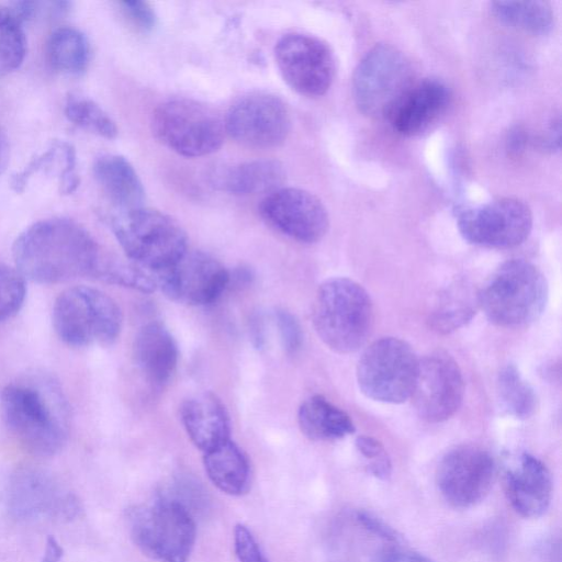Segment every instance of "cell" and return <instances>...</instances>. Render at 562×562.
Wrapping results in <instances>:
<instances>
[{"label":"cell","instance_id":"obj_1","mask_svg":"<svg viewBox=\"0 0 562 562\" xmlns=\"http://www.w3.org/2000/svg\"><path fill=\"white\" fill-rule=\"evenodd\" d=\"M12 254L15 269L43 284L99 278L108 257L83 226L66 217L30 225L14 240Z\"/></svg>","mask_w":562,"mask_h":562},{"label":"cell","instance_id":"obj_2","mask_svg":"<svg viewBox=\"0 0 562 562\" xmlns=\"http://www.w3.org/2000/svg\"><path fill=\"white\" fill-rule=\"evenodd\" d=\"M2 420L30 453L52 457L65 446L69 411L64 393L48 376H30L4 386L0 396Z\"/></svg>","mask_w":562,"mask_h":562},{"label":"cell","instance_id":"obj_3","mask_svg":"<svg viewBox=\"0 0 562 562\" xmlns=\"http://www.w3.org/2000/svg\"><path fill=\"white\" fill-rule=\"evenodd\" d=\"M313 325L319 339L333 351H357L366 344L373 325L369 293L348 278L324 281L316 292Z\"/></svg>","mask_w":562,"mask_h":562},{"label":"cell","instance_id":"obj_4","mask_svg":"<svg viewBox=\"0 0 562 562\" xmlns=\"http://www.w3.org/2000/svg\"><path fill=\"white\" fill-rule=\"evenodd\" d=\"M109 223L128 260L151 273L170 267L188 250L186 232L161 211L146 206L121 211Z\"/></svg>","mask_w":562,"mask_h":562},{"label":"cell","instance_id":"obj_5","mask_svg":"<svg viewBox=\"0 0 562 562\" xmlns=\"http://www.w3.org/2000/svg\"><path fill=\"white\" fill-rule=\"evenodd\" d=\"M548 300L542 272L522 259L501 265L479 292L480 307L501 327H520L540 317Z\"/></svg>","mask_w":562,"mask_h":562},{"label":"cell","instance_id":"obj_6","mask_svg":"<svg viewBox=\"0 0 562 562\" xmlns=\"http://www.w3.org/2000/svg\"><path fill=\"white\" fill-rule=\"evenodd\" d=\"M53 327L58 338L71 347L110 345L120 335L123 316L117 303L101 290L77 285L55 300Z\"/></svg>","mask_w":562,"mask_h":562},{"label":"cell","instance_id":"obj_7","mask_svg":"<svg viewBox=\"0 0 562 562\" xmlns=\"http://www.w3.org/2000/svg\"><path fill=\"white\" fill-rule=\"evenodd\" d=\"M130 533L136 547L158 562H188L196 527L189 508L175 498L137 506L128 513Z\"/></svg>","mask_w":562,"mask_h":562},{"label":"cell","instance_id":"obj_8","mask_svg":"<svg viewBox=\"0 0 562 562\" xmlns=\"http://www.w3.org/2000/svg\"><path fill=\"white\" fill-rule=\"evenodd\" d=\"M151 131L167 148L184 157L216 151L224 142V120L205 104L191 99L160 103L151 115Z\"/></svg>","mask_w":562,"mask_h":562},{"label":"cell","instance_id":"obj_9","mask_svg":"<svg viewBox=\"0 0 562 562\" xmlns=\"http://www.w3.org/2000/svg\"><path fill=\"white\" fill-rule=\"evenodd\" d=\"M418 367L419 359L406 341L383 337L362 352L357 366L358 385L374 401L403 403L412 396Z\"/></svg>","mask_w":562,"mask_h":562},{"label":"cell","instance_id":"obj_10","mask_svg":"<svg viewBox=\"0 0 562 562\" xmlns=\"http://www.w3.org/2000/svg\"><path fill=\"white\" fill-rule=\"evenodd\" d=\"M413 83V69L406 56L393 45L376 44L359 61L352 92L363 114L386 117Z\"/></svg>","mask_w":562,"mask_h":562},{"label":"cell","instance_id":"obj_11","mask_svg":"<svg viewBox=\"0 0 562 562\" xmlns=\"http://www.w3.org/2000/svg\"><path fill=\"white\" fill-rule=\"evenodd\" d=\"M7 505L21 520L70 521L81 512L79 498L44 470L24 467L15 470L7 486Z\"/></svg>","mask_w":562,"mask_h":562},{"label":"cell","instance_id":"obj_12","mask_svg":"<svg viewBox=\"0 0 562 562\" xmlns=\"http://www.w3.org/2000/svg\"><path fill=\"white\" fill-rule=\"evenodd\" d=\"M457 225L462 237L471 244L492 248L520 245L532 228V213L522 201L497 199L477 206L463 207Z\"/></svg>","mask_w":562,"mask_h":562},{"label":"cell","instance_id":"obj_13","mask_svg":"<svg viewBox=\"0 0 562 562\" xmlns=\"http://www.w3.org/2000/svg\"><path fill=\"white\" fill-rule=\"evenodd\" d=\"M274 58L284 81L302 95L321 97L334 81L336 63L333 52L313 35H283L276 44Z\"/></svg>","mask_w":562,"mask_h":562},{"label":"cell","instance_id":"obj_14","mask_svg":"<svg viewBox=\"0 0 562 562\" xmlns=\"http://www.w3.org/2000/svg\"><path fill=\"white\" fill-rule=\"evenodd\" d=\"M225 133L236 143L257 149L281 145L291 128L290 112L278 97L256 92L234 102L224 120Z\"/></svg>","mask_w":562,"mask_h":562},{"label":"cell","instance_id":"obj_15","mask_svg":"<svg viewBox=\"0 0 562 562\" xmlns=\"http://www.w3.org/2000/svg\"><path fill=\"white\" fill-rule=\"evenodd\" d=\"M154 276L168 299L193 306L216 301L231 281L229 271L217 259L199 250H187Z\"/></svg>","mask_w":562,"mask_h":562},{"label":"cell","instance_id":"obj_16","mask_svg":"<svg viewBox=\"0 0 562 562\" xmlns=\"http://www.w3.org/2000/svg\"><path fill=\"white\" fill-rule=\"evenodd\" d=\"M494 476L495 463L488 451L476 446H460L440 460L436 482L450 505L468 508L485 498Z\"/></svg>","mask_w":562,"mask_h":562},{"label":"cell","instance_id":"obj_17","mask_svg":"<svg viewBox=\"0 0 562 562\" xmlns=\"http://www.w3.org/2000/svg\"><path fill=\"white\" fill-rule=\"evenodd\" d=\"M259 213L276 231L303 244L321 240L329 226L322 201L300 188L281 187L265 195Z\"/></svg>","mask_w":562,"mask_h":562},{"label":"cell","instance_id":"obj_18","mask_svg":"<svg viewBox=\"0 0 562 562\" xmlns=\"http://www.w3.org/2000/svg\"><path fill=\"white\" fill-rule=\"evenodd\" d=\"M463 395V376L452 357L438 351L419 360L411 397L420 418L429 423L447 420L461 406Z\"/></svg>","mask_w":562,"mask_h":562},{"label":"cell","instance_id":"obj_19","mask_svg":"<svg viewBox=\"0 0 562 562\" xmlns=\"http://www.w3.org/2000/svg\"><path fill=\"white\" fill-rule=\"evenodd\" d=\"M450 100V90L442 81L424 79L411 86L386 117L398 134L416 136L445 114Z\"/></svg>","mask_w":562,"mask_h":562},{"label":"cell","instance_id":"obj_20","mask_svg":"<svg viewBox=\"0 0 562 562\" xmlns=\"http://www.w3.org/2000/svg\"><path fill=\"white\" fill-rule=\"evenodd\" d=\"M505 493L512 507L522 517L541 516L552 498V477L543 462L524 453L517 464L506 471Z\"/></svg>","mask_w":562,"mask_h":562},{"label":"cell","instance_id":"obj_21","mask_svg":"<svg viewBox=\"0 0 562 562\" xmlns=\"http://www.w3.org/2000/svg\"><path fill=\"white\" fill-rule=\"evenodd\" d=\"M180 416L190 440L203 452L229 439L231 424L227 411L212 392L196 393L183 401Z\"/></svg>","mask_w":562,"mask_h":562},{"label":"cell","instance_id":"obj_22","mask_svg":"<svg viewBox=\"0 0 562 562\" xmlns=\"http://www.w3.org/2000/svg\"><path fill=\"white\" fill-rule=\"evenodd\" d=\"M217 190L235 195H265L283 187L285 170L273 159H256L213 168L209 173Z\"/></svg>","mask_w":562,"mask_h":562},{"label":"cell","instance_id":"obj_23","mask_svg":"<svg viewBox=\"0 0 562 562\" xmlns=\"http://www.w3.org/2000/svg\"><path fill=\"white\" fill-rule=\"evenodd\" d=\"M133 353L136 366L153 385L166 384L176 372L178 346L169 329L159 322L147 323L137 331Z\"/></svg>","mask_w":562,"mask_h":562},{"label":"cell","instance_id":"obj_24","mask_svg":"<svg viewBox=\"0 0 562 562\" xmlns=\"http://www.w3.org/2000/svg\"><path fill=\"white\" fill-rule=\"evenodd\" d=\"M93 176L116 212L140 207L145 190L131 162L120 155L106 154L93 164Z\"/></svg>","mask_w":562,"mask_h":562},{"label":"cell","instance_id":"obj_25","mask_svg":"<svg viewBox=\"0 0 562 562\" xmlns=\"http://www.w3.org/2000/svg\"><path fill=\"white\" fill-rule=\"evenodd\" d=\"M203 464L211 482L222 492L240 496L249 490V460L231 439L204 452Z\"/></svg>","mask_w":562,"mask_h":562},{"label":"cell","instance_id":"obj_26","mask_svg":"<svg viewBox=\"0 0 562 562\" xmlns=\"http://www.w3.org/2000/svg\"><path fill=\"white\" fill-rule=\"evenodd\" d=\"M297 424L304 436L316 441L341 439L355 431L348 414L322 395H313L300 405Z\"/></svg>","mask_w":562,"mask_h":562},{"label":"cell","instance_id":"obj_27","mask_svg":"<svg viewBox=\"0 0 562 562\" xmlns=\"http://www.w3.org/2000/svg\"><path fill=\"white\" fill-rule=\"evenodd\" d=\"M46 52L50 66L64 74L80 75L89 64V42L74 27L56 29L48 38Z\"/></svg>","mask_w":562,"mask_h":562},{"label":"cell","instance_id":"obj_28","mask_svg":"<svg viewBox=\"0 0 562 562\" xmlns=\"http://www.w3.org/2000/svg\"><path fill=\"white\" fill-rule=\"evenodd\" d=\"M477 307L479 292L464 283L452 286L430 314V326L438 333H450L470 322Z\"/></svg>","mask_w":562,"mask_h":562},{"label":"cell","instance_id":"obj_29","mask_svg":"<svg viewBox=\"0 0 562 562\" xmlns=\"http://www.w3.org/2000/svg\"><path fill=\"white\" fill-rule=\"evenodd\" d=\"M491 11L502 22L531 34H547L553 26V12L546 1H493Z\"/></svg>","mask_w":562,"mask_h":562},{"label":"cell","instance_id":"obj_30","mask_svg":"<svg viewBox=\"0 0 562 562\" xmlns=\"http://www.w3.org/2000/svg\"><path fill=\"white\" fill-rule=\"evenodd\" d=\"M501 401L507 412L518 419L531 417L537 409V396L514 364L503 368L497 379Z\"/></svg>","mask_w":562,"mask_h":562},{"label":"cell","instance_id":"obj_31","mask_svg":"<svg viewBox=\"0 0 562 562\" xmlns=\"http://www.w3.org/2000/svg\"><path fill=\"white\" fill-rule=\"evenodd\" d=\"M22 22L9 5L0 4V76L18 69L26 54Z\"/></svg>","mask_w":562,"mask_h":562},{"label":"cell","instance_id":"obj_32","mask_svg":"<svg viewBox=\"0 0 562 562\" xmlns=\"http://www.w3.org/2000/svg\"><path fill=\"white\" fill-rule=\"evenodd\" d=\"M65 115L75 125L106 139L115 138L119 133L112 117L94 101L83 97L69 95Z\"/></svg>","mask_w":562,"mask_h":562},{"label":"cell","instance_id":"obj_33","mask_svg":"<svg viewBox=\"0 0 562 562\" xmlns=\"http://www.w3.org/2000/svg\"><path fill=\"white\" fill-rule=\"evenodd\" d=\"M25 295V278L15 268L0 262V323L21 310Z\"/></svg>","mask_w":562,"mask_h":562},{"label":"cell","instance_id":"obj_34","mask_svg":"<svg viewBox=\"0 0 562 562\" xmlns=\"http://www.w3.org/2000/svg\"><path fill=\"white\" fill-rule=\"evenodd\" d=\"M358 451L369 460V471L379 479L385 480L390 476L391 460L383 445L373 437L359 436L356 439Z\"/></svg>","mask_w":562,"mask_h":562},{"label":"cell","instance_id":"obj_35","mask_svg":"<svg viewBox=\"0 0 562 562\" xmlns=\"http://www.w3.org/2000/svg\"><path fill=\"white\" fill-rule=\"evenodd\" d=\"M276 322L282 347L286 353H295L302 346V328L296 317L285 310H278Z\"/></svg>","mask_w":562,"mask_h":562},{"label":"cell","instance_id":"obj_36","mask_svg":"<svg viewBox=\"0 0 562 562\" xmlns=\"http://www.w3.org/2000/svg\"><path fill=\"white\" fill-rule=\"evenodd\" d=\"M234 549L239 562H269L251 531L243 524L235 526Z\"/></svg>","mask_w":562,"mask_h":562},{"label":"cell","instance_id":"obj_37","mask_svg":"<svg viewBox=\"0 0 562 562\" xmlns=\"http://www.w3.org/2000/svg\"><path fill=\"white\" fill-rule=\"evenodd\" d=\"M126 18L139 30L150 31L156 24L151 7L143 1H124L120 3Z\"/></svg>","mask_w":562,"mask_h":562},{"label":"cell","instance_id":"obj_38","mask_svg":"<svg viewBox=\"0 0 562 562\" xmlns=\"http://www.w3.org/2000/svg\"><path fill=\"white\" fill-rule=\"evenodd\" d=\"M357 520L370 532L376 535L378 537L393 543H398L401 541V537L397 532L387 524H385L379 517L368 513V512H358Z\"/></svg>","mask_w":562,"mask_h":562},{"label":"cell","instance_id":"obj_39","mask_svg":"<svg viewBox=\"0 0 562 562\" xmlns=\"http://www.w3.org/2000/svg\"><path fill=\"white\" fill-rule=\"evenodd\" d=\"M378 562H431L425 555L398 546L384 550Z\"/></svg>","mask_w":562,"mask_h":562},{"label":"cell","instance_id":"obj_40","mask_svg":"<svg viewBox=\"0 0 562 562\" xmlns=\"http://www.w3.org/2000/svg\"><path fill=\"white\" fill-rule=\"evenodd\" d=\"M546 134L538 138L539 146L544 150L559 148L560 144V117L550 122Z\"/></svg>","mask_w":562,"mask_h":562},{"label":"cell","instance_id":"obj_41","mask_svg":"<svg viewBox=\"0 0 562 562\" xmlns=\"http://www.w3.org/2000/svg\"><path fill=\"white\" fill-rule=\"evenodd\" d=\"M63 548L58 541L49 536L46 540L44 554L41 562H59L63 558Z\"/></svg>","mask_w":562,"mask_h":562},{"label":"cell","instance_id":"obj_42","mask_svg":"<svg viewBox=\"0 0 562 562\" xmlns=\"http://www.w3.org/2000/svg\"><path fill=\"white\" fill-rule=\"evenodd\" d=\"M10 160V146L7 135L0 128V175H2Z\"/></svg>","mask_w":562,"mask_h":562},{"label":"cell","instance_id":"obj_43","mask_svg":"<svg viewBox=\"0 0 562 562\" xmlns=\"http://www.w3.org/2000/svg\"><path fill=\"white\" fill-rule=\"evenodd\" d=\"M527 136L524 131L516 128L513 131L508 138L509 149L514 153H518L526 145Z\"/></svg>","mask_w":562,"mask_h":562}]
</instances>
